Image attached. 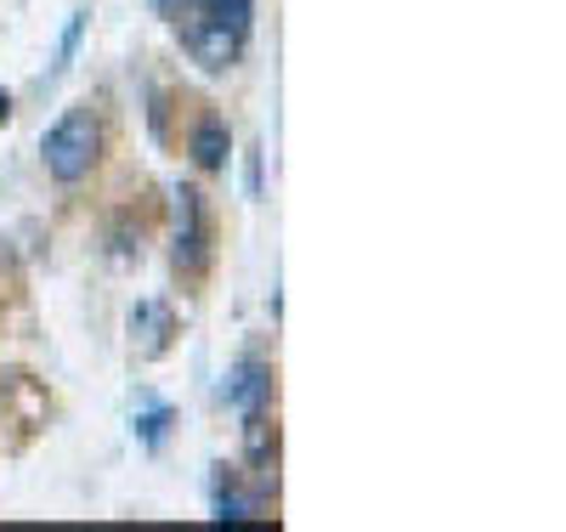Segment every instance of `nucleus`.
Returning <instances> with one entry per match:
<instances>
[{
    "label": "nucleus",
    "instance_id": "obj_1",
    "mask_svg": "<svg viewBox=\"0 0 566 532\" xmlns=\"http://www.w3.org/2000/svg\"><path fill=\"white\" fill-rule=\"evenodd\" d=\"M40 159H45V176L63 181V187L85 181L103 159V119L91 108H69L52 131L40 136Z\"/></svg>",
    "mask_w": 566,
    "mask_h": 532
},
{
    "label": "nucleus",
    "instance_id": "obj_2",
    "mask_svg": "<svg viewBox=\"0 0 566 532\" xmlns=\"http://www.w3.org/2000/svg\"><path fill=\"white\" fill-rule=\"evenodd\" d=\"M244 40H250V29L227 23L210 7H187L181 12V45H187V58H193L205 74H227L232 63L244 58Z\"/></svg>",
    "mask_w": 566,
    "mask_h": 532
},
{
    "label": "nucleus",
    "instance_id": "obj_3",
    "mask_svg": "<svg viewBox=\"0 0 566 532\" xmlns=\"http://www.w3.org/2000/svg\"><path fill=\"white\" fill-rule=\"evenodd\" d=\"M170 261L181 278H205L210 267V216H205V199L199 187H176L170 192Z\"/></svg>",
    "mask_w": 566,
    "mask_h": 532
},
{
    "label": "nucleus",
    "instance_id": "obj_4",
    "mask_svg": "<svg viewBox=\"0 0 566 532\" xmlns=\"http://www.w3.org/2000/svg\"><path fill=\"white\" fill-rule=\"evenodd\" d=\"M125 328H130V357L136 363H159L176 346V312L165 301H136Z\"/></svg>",
    "mask_w": 566,
    "mask_h": 532
},
{
    "label": "nucleus",
    "instance_id": "obj_5",
    "mask_svg": "<svg viewBox=\"0 0 566 532\" xmlns=\"http://www.w3.org/2000/svg\"><path fill=\"white\" fill-rule=\"evenodd\" d=\"M227 408L232 414H255V408H272V363H239L232 368V379H227Z\"/></svg>",
    "mask_w": 566,
    "mask_h": 532
},
{
    "label": "nucleus",
    "instance_id": "obj_6",
    "mask_svg": "<svg viewBox=\"0 0 566 532\" xmlns=\"http://www.w3.org/2000/svg\"><path fill=\"white\" fill-rule=\"evenodd\" d=\"M227 148H232V136H227V119H216V114H205L193 125V136H187V154H193L199 170H221L227 165Z\"/></svg>",
    "mask_w": 566,
    "mask_h": 532
},
{
    "label": "nucleus",
    "instance_id": "obj_7",
    "mask_svg": "<svg viewBox=\"0 0 566 532\" xmlns=\"http://www.w3.org/2000/svg\"><path fill=\"white\" fill-rule=\"evenodd\" d=\"M244 459L272 470V459H277V419H272V408L244 414Z\"/></svg>",
    "mask_w": 566,
    "mask_h": 532
},
{
    "label": "nucleus",
    "instance_id": "obj_8",
    "mask_svg": "<svg viewBox=\"0 0 566 532\" xmlns=\"http://www.w3.org/2000/svg\"><path fill=\"white\" fill-rule=\"evenodd\" d=\"M216 521H221V526H266L261 499H244L232 481H216Z\"/></svg>",
    "mask_w": 566,
    "mask_h": 532
},
{
    "label": "nucleus",
    "instance_id": "obj_9",
    "mask_svg": "<svg viewBox=\"0 0 566 532\" xmlns=\"http://www.w3.org/2000/svg\"><path fill=\"white\" fill-rule=\"evenodd\" d=\"M165 425H170V408H148V414L136 419V430H142V442H148V448L165 442Z\"/></svg>",
    "mask_w": 566,
    "mask_h": 532
},
{
    "label": "nucleus",
    "instance_id": "obj_10",
    "mask_svg": "<svg viewBox=\"0 0 566 532\" xmlns=\"http://www.w3.org/2000/svg\"><path fill=\"white\" fill-rule=\"evenodd\" d=\"M85 18H91V12H74V18H69V29H63V45H57V69H69L74 45H80V34H85Z\"/></svg>",
    "mask_w": 566,
    "mask_h": 532
},
{
    "label": "nucleus",
    "instance_id": "obj_11",
    "mask_svg": "<svg viewBox=\"0 0 566 532\" xmlns=\"http://www.w3.org/2000/svg\"><path fill=\"white\" fill-rule=\"evenodd\" d=\"M7 119H12V96H7V91H0V125H7Z\"/></svg>",
    "mask_w": 566,
    "mask_h": 532
},
{
    "label": "nucleus",
    "instance_id": "obj_12",
    "mask_svg": "<svg viewBox=\"0 0 566 532\" xmlns=\"http://www.w3.org/2000/svg\"><path fill=\"white\" fill-rule=\"evenodd\" d=\"M154 7H159V12H181V7H187V0H154Z\"/></svg>",
    "mask_w": 566,
    "mask_h": 532
}]
</instances>
